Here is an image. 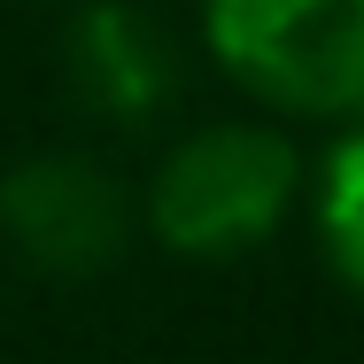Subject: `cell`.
<instances>
[{"mask_svg":"<svg viewBox=\"0 0 364 364\" xmlns=\"http://www.w3.org/2000/svg\"><path fill=\"white\" fill-rule=\"evenodd\" d=\"M294 186H302V155L279 132L210 124L163 155V171L147 186V225L163 248L218 264V256H240L279 232V218L294 210Z\"/></svg>","mask_w":364,"mask_h":364,"instance_id":"1","label":"cell"},{"mask_svg":"<svg viewBox=\"0 0 364 364\" xmlns=\"http://www.w3.org/2000/svg\"><path fill=\"white\" fill-rule=\"evenodd\" d=\"M202 39L272 109L364 117V0H210Z\"/></svg>","mask_w":364,"mask_h":364,"instance_id":"2","label":"cell"},{"mask_svg":"<svg viewBox=\"0 0 364 364\" xmlns=\"http://www.w3.org/2000/svg\"><path fill=\"white\" fill-rule=\"evenodd\" d=\"M0 232L47 279H93L124 256L132 202L93 155H31L0 178Z\"/></svg>","mask_w":364,"mask_h":364,"instance_id":"3","label":"cell"},{"mask_svg":"<svg viewBox=\"0 0 364 364\" xmlns=\"http://www.w3.org/2000/svg\"><path fill=\"white\" fill-rule=\"evenodd\" d=\"M63 85L85 117L140 132L178 101V39L132 0H85L63 31Z\"/></svg>","mask_w":364,"mask_h":364,"instance_id":"4","label":"cell"},{"mask_svg":"<svg viewBox=\"0 0 364 364\" xmlns=\"http://www.w3.org/2000/svg\"><path fill=\"white\" fill-rule=\"evenodd\" d=\"M318 240L333 272L364 294V132H349L318 171Z\"/></svg>","mask_w":364,"mask_h":364,"instance_id":"5","label":"cell"}]
</instances>
